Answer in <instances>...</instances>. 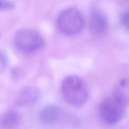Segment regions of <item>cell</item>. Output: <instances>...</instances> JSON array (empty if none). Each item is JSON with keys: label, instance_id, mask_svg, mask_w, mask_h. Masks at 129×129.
<instances>
[{"label": "cell", "instance_id": "cell-8", "mask_svg": "<svg viewBox=\"0 0 129 129\" xmlns=\"http://www.w3.org/2000/svg\"><path fill=\"white\" fill-rule=\"evenodd\" d=\"M39 95L38 90L34 87H27L22 89L18 96V103L21 104L33 103L37 100Z\"/></svg>", "mask_w": 129, "mask_h": 129}, {"label": "cell", "instance_id": "cell-6", "mask_svg": "<svg viewBox=\"0 0 129 129\" xmlns=\"http://www.w3.org/2000/svg\"><path fill=\"white\" fill-rule=\"evenodd\" d=\"M60 110L57 106L48 104L40 110L39 117L41 121L45 124H51L56 122L60 117Z\"/></svg>", "mask_w": 129, "mask_h": 129}, {"label": "cell", "instance_id": "cell-2", "mask_svg": "<svg viewBox=\"0 0 129 129\" xmlns=\"http://www.w3.org/2000/svg\"><path fill=\"white\" fill-rule=\"evenodd\" d=\"M126 104L112 95L104 99L100 103L99 113L105 123L112 125L119 122L125 112Z\"/></svg>", "mask_w": 129, "mask_h": 129}, {"label": "cell", "instance_id": "cell-12", "mask_svg": "<svg viewBox=\"0 0 129 129\" xmlns=\"http://www.w3.org/2000/svg\"><path fill=\"white\" fill-rule=\"evenodd\" d=\"M0 59H1V71L2 72L3 70L5 69L6 66H7V63L8 62L7 57L6 53L4 52L1 51L0 54Z\"/></svg>", "mask_w": 129, "mask_h": 129}, {"label": "cell", "instance_id": "cell-1", "mask_svg": "<svg viewBox=\"0 0 129 129\" xmlns=\"http://www.w3.org/2000/svg\"><path fill=\"white\" fill-rule=\"evenodd\" d=\"M61 91L66 101L75 106L83 105L88 96L86 85L76 75H69L64 78L61 84Z\"/></svg>", "mask_w": 129, "mask_h": 129}, {"label": "cell", "instance_id": "cell-10", "mask_svg": "<svg viewBox=\"0 0 129 129\" xmlns=\"http://www.w3.org/2000/svg\"><path fill=\"white\" fill-rule=\"evenodd\" d=\"M120 22L122 26L129 30V10L124 12L120 17Z\"/></svg>", "mask_w": 129, "mask_h": 129}, {"label": "cell", "instance_id": "cell-5", "mask_svg": "<svg viewBox=\"0 0 129 129\" xmlns=\"http://www.w3.org/2000/svg\"><path fill=\"white\" fill-rule=\"evenodd\" d=\"M89 25L90 31L93 34L100 35L107 30V20L105 15L100 10L93 8L89 14Z\"/></svg>", "mask_w": 129, "mask_h": 129}, {"label": "cell", "instance_id": "cell-7", "mask_svg": "<svg viewBox=\"0 0 129 129\" xmlns=\"http://www.w3.org/2000/svg\"><path fill=\"white\" fill-rule=\"evenodd\" d=\"M125 103H129V77L119 80L115 86L113 94Z\"/></svg>", "mask_w": 129, "mask_h": 129}, {"label": "cell", "instance_id": "cell-4", "mask_svg": "<svg viewBox=\"0 0 129 129\" xmlns=\"http://www.w3.org/2000/svg\"><path fill=\"white\" fill-rule=\"evenodd\" d=\"M14 42L17 48L25 52L37 50L44 44L42 36L35 30L30 29H23L17 31L14 36Z\"/></svg>", "mask_w": 129, "mask_h": 129}, {"label": "cell", "instance_id": "cell-9", "mask_svg": "<svg viewBox=\"0 0 129 129\" xmlns=\"http://www.w3.org/2000/svg\"><path fill=\"white\" fill-rule=\"evenodd\" d=\"M20 119L19 114L17 112L8 110L4 112L1 117V126L6 129L13 128L19 124Z\"/></svg>", "mask_w": 129, "mask_h": 129}, {"label": "cell", "instance_id": "cell-3", "mask_svg": "<svg viewBox=\"0 0 129 129\" xmlns=\"http://www.w3.org/2000/svg\"><path fill=\"white\" fill-rule=\"evenodd\" d=\"M56 25L62 33L72 35L80 32L84 25V20L80 11L75 8H68L58 15Z\"/></svg>", "mask_w": 129, "mask_h": 129}, {"label": "cell", "instance_id": "cell-11", "mask_svg": "<svg viewBox=\"0 0 129 129\" xmlns=\"http://www.w3.org/2000/svg\"><path fill=\"white\" fill-rule=\"evenodd\" d=\"M15 7L13 2L7 1H1L0 8L3 10H10L13 9Z\"/></svg>", "mask_w": 129, "mask_h": 129}]
</instances>
